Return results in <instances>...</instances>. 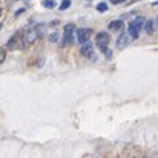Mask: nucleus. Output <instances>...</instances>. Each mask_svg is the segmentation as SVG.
I'll return each instance as SVG.
<instances>
[{"mask_svg":"<svg viewBox=\"0 0 158 158\" xmlns=\"http://www.w3.org/2000/svg\"><path fill=\"white\" fill-rule=\"evenodd\" d=\"M46 31V25L45 23H39V25H34V26H29L26 31H23V39H25V45L29 46L32 45L40 35H43Z\"/></svg>","mask_w":158,"mask_h":158,"instance_id":"obj_1","label":"nucleus"},{"mask_svg":"<svg viewBox=\"0 0 158 158\" xmlns=\"http://www.w3.org/2000/svg\"><path fill=\"white\" fill-rule=\"evenodd\" d=\"M26 45H25V39H23V32H15L9 40H8V43H6V48L8 49H11V51H14V49H23Z\"/></svg>","mask_w":158,"mask_h":158,"instance_id":"obj_2","label":"nucleus"},{"mask_svg":"<svg viewBox=\"0 0 158 158\" xmlns=\"http://www.w3.org/2000/svg\"><path fill=\"white\" fill-rule=\"evenodd\" d=\"M74 31H75V25L74 23H68L64 26V34H63V46H68L72 43V37H74Z\"/></svg>","mask_w":158,"mask_h":158,"instance_id":"obj_3","label":"nucleus"},{"mask_svg":"<svg viewBox=\"0 0 158 158\" xmlns=\"http://www.w3.org/2000/svg\"><path fill=\"white\" fill-rule=\"evenodd\" d=\"M109 42H110V35H109L107 32H98V34L95 35V45H97L102 51L107 48Z\"/></svg>","mask_w":158,"mask_h":158,"instance_id":"obj_4","label":"nucleus"},{"mask_svg":"<svg viewBox=\"0 0 158 158\" xmlns=\"http://www.w3.org/2000/svg\"><path fill=\"white\" fill-rule=\"evenodd\" d=\"M75 35H77L78 43L81 45V43L89 40V37L92 35V29H89V28H78V29H75Z\"/></svg>","mask_w":158,"mask_h":158,"instance_id":"obj_5","label":"nucleus"},{"mask_svg":"<svg viewBox=\"0 0 158 158\" xmlns=\"http://www.w3.org/2000/svg\"><path fill=\"white\" fill-rule=\"evenodd\" d=\"M131 42H132V40H131V37L127 35V32H121V34L118 35V39H117V48H118V49H124Z\"/></svg>","mask_w":158,"mask_h":158,"instance_id":"obj_6","label":"nucleus"},{"mask_svg":"<svg viewBox=\"0 0 158 158\" xmlns=\"http://www.w3.org/2000/svg\"><path fill=\"white\" fill-rule=\"evenodd\" d=\"M80 51H81L83 55H86V57H88L89 54L94 51V46H92L89 42H85V43H81V49H80Z\"/></svg>","mask_w":158,"mask_h":158,"instance_id":"obj_7","label":"nucleus"},{"mask_svg":"<svg viewBox=\"0 0 158 158\" xmlns=\"http://www.w3.org/2000/svg\"><path fill=\"white\" fill-rule=\"evenodd\" d=\"M143 28L146 29V32H148L149 35H152L154 31H155V22H154V20H148V22H144V26H143Z\"/></svg>","mask_w":158,"mask_h":158,"instance_id":"obj_8","label":"nucleus"},{"mask_svg":"<svg viewBox=\"0 0 158 158\" xmlns=\"http://www.w3.org/2000/svg\"><path fill=\"white\" fill-rule=\"evenodd\" d=\"M109 28H110L112 31H118V29L123 28V22H121V20H114V22L109 23Z\"/></svg>","mask_w":158,"mask_h":158,"instance_id":"obj_9","label":"nucleus"},{"mask_svg":"<svg viewBox=\"0 0 158 158\" xmlns=\"http://www.w3.org/2000/svg\"><path fill=\"white\" fill-rule=\"evenodd\" d=\"M69 6H71V0H63L61 5H60V11H64V9H68Z\"/></svg>","mask_w":158,"mask_h":158,"instance_id":"obj_10","label":"nucleus"},{"mask_svg":"<svg viewBox=\"0 0 158 158\" xmlns=\"http://www.w3.org/2000/svg\"><path fill=\"white\" fill-rule=\"evenodd\" d=\"M97 11H100V12H105V11H107V3H98L97 5Z\"/></svg>","mask_w":158,"mask_h":158,"instance_id":"obj_11","label":"nucleus"},{"mask_svg":"<svg viewBox=\"0 0 158 158\" xmlns=\"http://www.w3.org/2000/svg\"><path fill=\"white\" fill-rule=\"evenodd\" d=\"M43 6L45 8H54L55 6V0H43Z\"/></svg>","mask_w":158,"mask_h":158,"instance_id":"obj_12","label":"nucleus"},{"mask_svg":"<svg viewBox=\"0 0 158 158\" xmlns=\"http://www.w3.org/2000/svg\"><path fill=\"white\" fill-rule=\"evenodd\" d=\"M5 58H6V51L3 48H0V64L5 61Z\"/></svg>","mask_w":158,"mask_h":158,"instance_id":"obj_13","label":"nucleus"},{"mask_svg":"<svg viewBox=\"0 0 158 158\" xmlns=\"http://www.w3.org/2000/svg\"><path fill=\"white\" fill-rule=\"evenodd\" d=\"M57 40H58V34H57V32H52V34L49 35V42H52V43H55Z\"/></svg>","mask_w":158,"mask_h":158,"instance_id":"obj_14","label":"nucleus"},{"mask_svg":"<svg viewBox=\"0 0 158 158\" xmlns=\"http://www.w3.org/2000/svg\"><path fill=\"white\" fill-rule=\"evenodd\" d=\"M88 58H89L91 61H97V60H98V57H97V54L94 52V51H92V52H91V54H89V55H88Z\"/></svg>","mask_w":158,"mask_h":158,"instance_id":"obj_15","label":"nucleus"},{"mask_svg":"<svg viewBox=\"0 0 158 158\" xmlns=\"http://www.w3.org/2000/svg\"><path fill=\"white\" fill-rule=\"evenodd\" d=\"M103 52H105L106 57H112V52H110L109 49H103Z\"/></svg>","mask_w":158,"mask_h":158,"instance_id":"obj_16","label":"nucleus"},{"mask_svg":"<svg viewBox=\"0 0 158 158\" xmlns=\"http://www.w3.org/2000/svg\"><path fill=\"white\" fill-rule=\"evenodd\" d=\"M58 23H60V22H58V20H54L52 23H51V26H57V25H58Z\"/></svg>","mask_w":158,"mask_h":158,"instance_id":"obj_17","label":"nucleus"},{"mask_svg":"<svg viewBox=\"0 0 158 158\" xmlns=\"http://www.w3.org/2000/svg\"><path fill=\"white\" fill-rule=\"evenodd\" d=\"M23 11H25V9H23V8H22V9H19V11H17V12H15V15H20V14H22V12H23Z\"/></svg>","mask_w":158,"mask_h":158,"instance_id":"obj_18","label":"nucleus"},{"mask_svg":"<svg viewBox=\"0 0 158 158\" xmlns=\"http://www.w3.org/2000/svg\"><path fill=\"white\" fill-rule=\"evenodd\" d=\"M110 2H112L114 5H117V3H120V2H123V0H110Z\"/></svg>","mask_w":158,"mask_h":158,"instance_id":"obj_19","label":"nucleus"},{"mask_svg":"<svg viewBox=\"0 0 158 158\" xmlns=\"http://www.w3.org/2000/svg\"><path fill=\"white\" fill-rule=\"evenodd\" d=\"M154 5H155V6H158V0H157V2H154Z\"/></svg>","mask_w":158,"mask_h":158,"instance_id":"obj_20","label":"nucleus"},{"mask_svg":"<svg viewBox=\"0 0 158 158\" xmlns=\"http://www.w3.org/2000/svg\"><path fill=\"white\" fill-rule=\"evenodd\" d=\"M0 15H2V8H0Z\"/></svg>","mask_w":158,"mask_h":158,"instance_id":"obj_21","label":"nucleus"},{"mask_svg":"<svg viewBox=\"0 0 158 158\" xmlns=\"http://www.w3.org/2000/svg\"><path fill=\"white\" fill-rule=\"evenodd\" d=\"M155 25H158V19H157V23H155Z\"/></svg>","mask_w":158,"mask_h":158,"instance_id":"obj_22","label":"nucleus"},{"mask_svg":"<svg viewBox=\"0 0 158 158\" xmlns=\"http://www.w3.org/2000/svg\"><path fill=\"white\" fill-rule=\"evenodd\" d=\"M0 29H2V23H0Z\"/></svg>","mask_w":158,"mask_h":158,"instance_id":"obj_23","label":"nucleus"}]
</instances>
